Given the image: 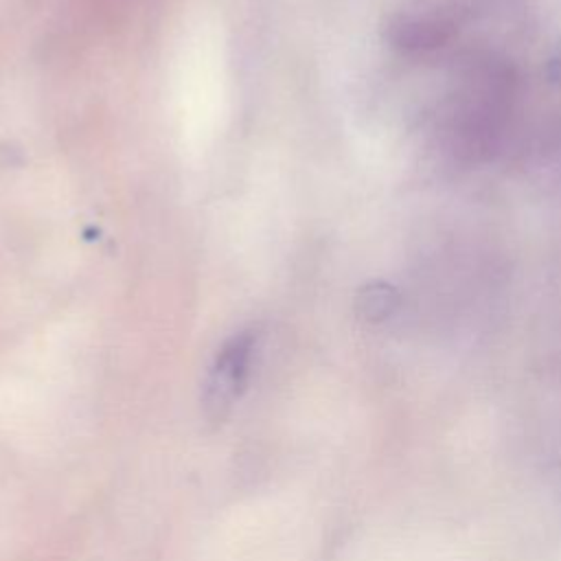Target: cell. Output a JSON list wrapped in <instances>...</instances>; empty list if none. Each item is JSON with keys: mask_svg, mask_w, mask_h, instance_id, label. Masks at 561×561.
<instances>
[{"mask_svg": "<svg viewBox=\"0 0 561 561\" xmlns=\"http://www.w3.org/2000/svg\"><path fill=\"white\" fill-rule=\"evenodd\" d=\"M254 355V335L243 331L228 340L217 353L206 383H204V414L208 421H224L232 403L241 397L252 366Z\"/></svg>", "mask_w": 561, "mask_h": 561, "instance_id": "1", "label": "cell"}, {"mask_svg": "<svg viewBox=\"0 0 561 561\" xmlns=\"http://www.w3.org/2000/svg\"><path fill=\"white\" fill-rule=\"evenodd\" d=\"M399 305V296L394 291V287L386 285V283H370L366 287L359 289L357 296V309L366 320H383L388 318Z\"/></svg>", "mask_w": 561, "mask_h": 561, "instance_id": "2", "label": "cell"}, {"mask_svg": "<svg viewBox=\"0 0 561 561\" xmlns=\"http://www.w3.org/2000/svg\"><path fill=\"white\" fill-rule=\"evenodd\" d=\"M548 77L561 88V42L554 46L550 61H548Z\"/></svg>", "mask_w": 561, "mask_h": 561, "instance_id": "3", "label": "cell"}]
</instances>
